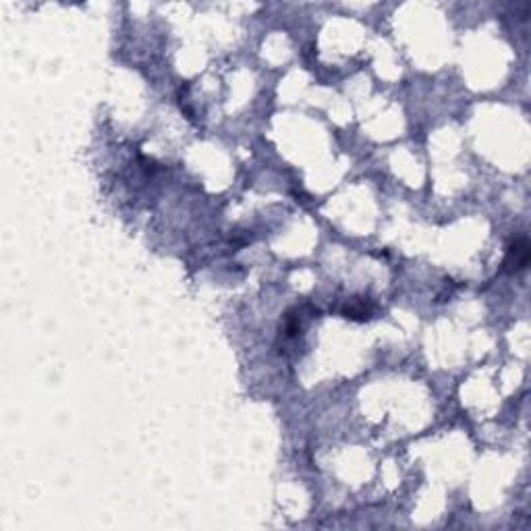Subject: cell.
Returning a JSON list of instances; mask_svg holds the SVG:
<instances>
[{
	"label": "cell",
	"mask_w": 531,
	"mask_h": 531,
	"mask_svg": "<svg viewBox=\"0 0 531 531\" xmlns=\"http://www.w3.org/2000/svg\"><path fill=\"white\" fill-rule=\"evenodd\" d=\"M527 262H530V243L525 239H517L508 247L505 268L508 272H519L527 266Z\"/></svg>",
	"instance_id": "obj_1"
}]
</instances>
